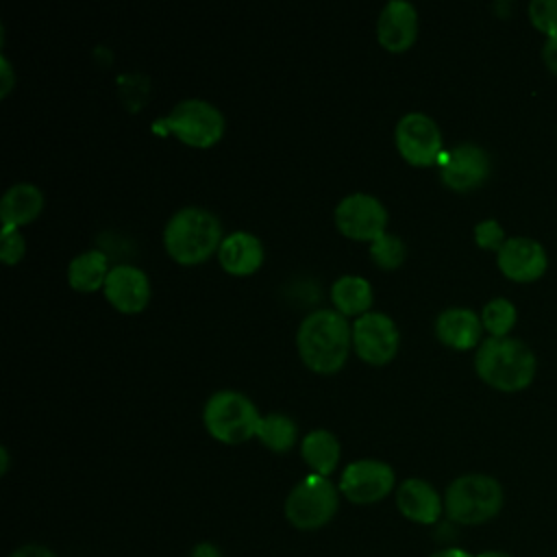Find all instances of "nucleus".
Returning a JSON list of instances; mask_svg holds the SVG:
<instances>
[{"label": "nucleus", "instance_id": "f257e3e1", "mask_svg": "<svg viewBox=\"0 0 557 557\" xmlns=\"http://www.w3.org/2000/svg\"><path fill=\"white\" fill-rule=\"evenodd\" d=\"M352 342V326L337 309H315L307 313L296 333L302 361L318 372H333L344 366Z\"/></svg>", "mask_w": 557, "mask_h": 557}, {"label": "nucleus", "instance_id": "2eb2a0df", "mask_svg": "<svg viewBox=\"0 0 557 557\" xmlns=\"http://www.w3.org/2000/svg\"><path fill=\"white\" fill-rule=\"evenodd\" d=\"M418 33V11L409 0H389L376 20L379 41L392 50L400 52L409 48Z\"/></svg>", "mask_w": 557, "mask_h": 557}, {"label": "nucleus", "instance_id": "bb28decb", "mask_svg": "<svg viewBox=\"0 0 557 557\" xmlns=\"http://www.w3.org/2000/svg\"><path fill=\"white\" fill-rule=\"evenodd\" d=\"M474 239L481 248L498 252L500 246L505 244V233H503V226L494 218H487L474 226Z\"/></svg>", "mask_w": 557, "mask_h": 557}, {"label": "nucleus", "instance_id": "dca6fc26", "mask_svg": "<svg viewBox=\"0 0 557 557\" xmlns=\"http://www.w3.org/2000/svg\"><path fill=\"white\" fill-rule=\"evenodd\" d=\"M396 507L411 522L435 524L444 511V500L429 481L409 476L396 487Z\"/></svg>", "mask_w": 557, "mask_h": 557}, {"label": "nucleus", "instance_id": "6e6552de", "mask_svg": "<svg viewBox=\"0 0 557 557\" xmlns=\"http://www.w3.org/2000/svg\"><path fill=\"white\" fill-rule=\"evenodd\" d=\"M396 483V474L389 463L381 459L350 461L339 479V492L357 505H370L385 498Z\"/></svg>", "mask_w": 557, "mask_h": 557}, {"label": "nucleus", "instance_id": "4be33fe9", "mask_svg": "<svg viewBox=\"0 0 557 557\" xmlns=\"http://www.w3.org/2000/svg\"><path fill=\"white\" fill-rule=\"evenodd\" d=\"M109 270H107V255L98 248L85 250L76 255L67 265V281L72 287L91 292L100 285H104Z\"/></svg>", "mask_w": 557, "mask_h": 557}, {"label": "nucleus", "instance_id": "423d86ee", "mask_svg": "<svg viewBox=\"0 0 557 557\" xmlns=\"http://www.w3.org/2000/svg\"><path fill=\"white\" fill-rule=\"evenodd\" d=\"M339 505L337 487L329 476L309 474L285 498V518L298 531H315L331 522Z\"/></svg>", "mask_w": 557, "mask_h": 557}, {"label": "nucleus", "instance_id": "9b49d317", "mask_svg": "<svg viewBox=\"0 0 557 557\" xmlns=\"http://www.w3.org/2000/svg\"><path fill=\"white\" fill-rule=\"evenodd\" d=\"M352 344L368 363H385L398 348L396 322L383 311H366L352 322Z\"/></svg>", "mask_w": 557, "mask_h": 557}, {"label": "nucleus", "instance_id": "b1692460", "mask_svg": "<svg viewBox=\"0 0 557 557\" xmlns=\"http://www.w3.org/2000/svg\"><path fill=\"white\" fill-rule=\"evenodd\" d=\"M483 329H487L494 337H505L509 329L516 324V307L507 298H492L485 302L481 311Z\"/></svg>", "mask_w": 557, "mask_h": 557}, {"label": "nucleus", "instance_id": "393cba45", "mask_svg": "<svg viewBox=\"0 0 557 557\" xmlns=\"http://www.w3.org/2000/svg\"><path fill=\"white\" fill-rule=\"evenodd\" d=\"M370 255L372 259L383 265V268H396L403 257H405V244L398 235L392 233H381L379 237L372 239L370 244Z\"/></svg>", "mask_w": 557, "mask_h": 557}, {"label": "nucleus", "instance_id": "a878e982", "mask_svg": "<svg viewBox=\"0 0 557 557\" xmlns=\"http://www.w3.org/2000/svg\"><path fill=\"white\" fill-rule=\"evenodd\" d=\"M531 24L546 37L557 35V0H533L529 4Z\"/></svg>", "mask_w": 557, "mask_h": 557}, {"label": "nucleus", "instance_id": "4468645a", "mask_svg": "<svg viewBox=\"0 0 557 557\" xmlns=\"http://www.w3.org/2000/svg\"><path fill=\"white\" fill-rule=\"evenodd\" d=\"M104 296L124 313H135L150 298V281L146 272L131 263H117L104 278Z\"/></svg>", "mask_w": 557, "mask_h": 557}, {"label": "nucleus", "instance_id": "ddd939ff", "mask_svg": "<svg viewBox=\"0 0 557 557\" xmlns=\"http://www.w3.org/2000/svg\"><path fill=\"white\" fill-rule=\"evenodd\" d=\"M500 272L518 283H529L540 278L548 268L546 250L540 242L531 237H509L496 255Z\"/></svg>", "mask_w": 557, "mask_h": 557}, {"label": "nucleus", "instance_id": "a211bd4d", "mask_svg": "<svg viewBox=\"0 0 557 557\" xmlns=\"http://www.w3.org/2000/svg\"><path fill=\"white\" fill-rule=\"evenodd\" d=\"M218 257L226 272L250 274L263 261V244L257 235L248 231H233L222 237L218 246Z\"/></svg>", "mask_w": 557, "mask_h": 557}, {"label": "nucleus", "instance_id": "c85d7f7f", "mask_svg": "<svg viewBox=\"0 0 557 557\" xmlns=\"http://www.w3.org/2000/svg\"><path fill=\"white\" fill-rule=\"evenodd\" d=\"M9 557H57L48 546L41 544H24L20 548H15L13 553H9Z\"/></svg>", "mask_w": 557, "mask_h": 557}, {"label": "nucleus", "instance_id": "cd10ccee", "mask_svg": "<svg viewBox=\"0 0 557 557\" xmlns=\"http://www.w3.org/2000/svg\"><path fill=\"white\" fill-rule=\"evenodd\" d=\"M24 255V237L17 231V226L2 224V235H0V257L4 263H15Z\"/></svg>", "mask_w": 557, "mask_h": 557}, {"label": "nucleus", "instance_id": "72a5a7b5", "mask_svg": "<svg viewBox=\"0 0 557 557\" xmlns=\"http://www.w3.org/2000/svg\"><path fill=\"white\" fill-rule=\"evenodd\" d=\"M476 557H513L511 553H507V550H496V548H492V550H483V553H479Z\"/></svg>", "mask_w": 557, "mask_h": 557}, {"label": "nucleus", "instance_id": "6ab92c4d", "mask_svg": "<svg viewBox=\"0 0 557 557\" xmlns=\"http://www.w3.org/2000/svg\"><path fill=\"white\" fill-rule=\"evenodd\" d=\"M44 207V194L33 183L11 185L0 200V220L9 226H20L30 222Z\"/></svg>", "mask_w": 557, "mask_h": 557}, {"label": "nucleus", "instance_id": "473e14b6", "mask_svg": "<svg viewBox=\"0 0 557 557\" xmlns=\"http://www.w3.org/2000/svg\"><path fill=\"white\" fill-rule=\"evenodd\" d=\"M0 67H2V70H0V74H2V78H4V81H2V89H0V91H2V94H7V91L11 89V83H13V74H11L9 61H7L4 57H0Z\"/></svg>", "mask_w": 557, "mask_h": 557}, {"label": "nucleus", "instance_id": "f8f14e48", "mask_svg": "<svg viewBox=\"0 0 557 557\" xmlns=\"http://www.w3.org/2000/svg\"><path fill=\"white\" fill-rule=\"evenodd\" d=\"M440 176L457 191L479 187L490 174V154L472 141L457 144L453 150L440 154Z\"/></svg>", "mask_w": 557, "mask_h": 557}, {"label": "nucleus", "instance_id": "412c9836", "mask_svg": "<svg viewBox=\"0 0 557 557\" xmlns=\"http://www.w3.org/2000/svg\"><path fill=\"white\" fill-rule=\"evenodd\" d=\"M331 298L335 302V309L344 315H361L372 302V285L359 274H342L331 285Z\"/></svg>", "mask_w": 557, "mask_h": 557}, {"label": "nucleus", "instance_id": "f3484780", "mask_svg": "<svg viewBox=\"0 0 557 557\" xmlns=\"http://www.w3.org/2000/svg\"><path fill=\"white\" fill-rule=\"evenodd\" d=\"M481 331V318L468 307H448L435 320V335L440 337V342L457 350L476 346Z\"/></svg>", "mask_w": 557, "mask_h": 557}, {"label": "nucleus", "instance_id": "2f4dec72", "mask_svg": "<svg viewBox=\"0 0 557 557\" xmlns=\"http://www.w3.org/2000/svg\"><path fill=\"white\" fill-rule=\"evenodd\" d=\"M429 557H474V555H470L468 550H463L459 546H448V548H440V550L431 553Z\"/></svg>", "mask_w": 557, "mask_h": 557}, {"label": "nucleus", "instance_id": "0eeeda50", "mask_svg": "<svg viewBox=\"0 0 557 557\" xmlns=\"http://www.w3.org/2000/svg\"><path fill=\"white\" fill-rule=\"evenodd\" d=\"M181 141L189 146H211L224 133V113L202 98H185L174 104L165 120H161Z\"/></svg>", "mask_w": 557, "mask_h": 557}, {"label": "nucleus", "instance_id": "20e7f679", "mask_svg": "<svg viewBox=\"0 0 557 557\" xmlns=\"http://www.w3.org/2000/svg\"><path fill=\"white\" fill-rule=\"evenodd\" d=\"M505 492L503 485L481 472H468L453 479L444 494L446 516L463 527L483 524L496 518L503 509Z\"/></svg>", "mask_w": 557, "mask_h": 557}, {"label": "nucleus", "instance_id": "9d476101", "mask_svg": "<svg viewBox=\"0 0 557 557\" xmlns=\"http://www.w3.org/2000/svg\"><path fill=\"white\" fill-rule=\"evenodd\" d=\"M387 209L385 205L366 191H352L344 196L335 207L337 228L355 239H374L385 233Z\"/></svg>", "mask_w": 557, "mask_h": 557}, {"label": "nucleus", "instance_id": "c756f323", "mask_svg": "<svg viewBox=\"0 0 557 557\" xmlns=\"http://www.w3.org/2000/svg\"><path fill=\"white\" fill-rule=\"evenodd\" d=\"M542 59H544L546 67L557 76V35L555 37H546L544 48H542Z\"/></svg>", "mask_w": 557, "mask_h": 557}, {"label": "nucleus", "instance_id": "7ed1b4c3", "mask_svg": "<svg viewBox=\"0 0 557 557\" xmlns=\"http://www.w3.org/2000/svg\"><path fill=\"white\" fill-rule=\"evenodd\" d=\"M168 252L181 263L205 261L222 242L220 220L205 207H181L163 228Z\"/></svg>", "mask_w": 557, "mask_h": 557}, {"label": "nucleus", "instance_id": "f03ea898", "mask_svg": "<svg viewBox=\"0 0 557 557\" xmlns=\"http://www.w3.org/2000/svg\"><path fill=\"white\" fill-rule=\"evenodd\" d=\"M474 368L487 385L503 392H518L529 387L535 376V355L516 337L490 335L476 348Z\"/></svg>", "mask_w": 557, "mask_h": 557}, {"label": "nucleus", "instance_id": "7c9ffc66", "mask_svg": "<svg viewBox=\"0 0 557 557\" xmlns=\"http://www.w3.org/2000/svg\"><path fill=\"white\" fill-rule=\"evenodd\" d=\"M189 557H224V553L213 542H200L191 548Z\"/></svg>", "mask_w": 557, "mask_h": 557}, {"label": "nucleus", "instance_id": "39448f33", "mask_svg": "<svg viewBox=\"0 0 557 557\" xmlns=\"http://www.w3.org/2000/svg\"><path fill=\"white\" fill-rule=\"evenodd\" d=\"M202 420L215 440L237 444L257 433L261 416L246 394L237 389H218L207 398Z\"/></svg>", "mask_w": 557, "mask_h": 557}, {"label": "nucleus", "instance_id": "1a4fd4ad", "mask_svg": "<svg viewBox=\"0 0 557 557\" xmlns=\"http://www.w3.org/2000/svg\"><path fill=\"white\" fill-rule=\"evenodd\" d=\"M396 146L416 165H429L442 154V133L435 120L422 111H409L396 122Z\"/></svg>", "mask_w": 557, "mask_h": 557}, {"label": "nucleus", "instance_id": "5701e85b", "mask_svg": "<svg viewBox=\"0 0 557 557\" xmlns=\"http://www.w3.org/2000/svg\"><path fill=\"white\" fill-rule=\"evenodd\" d=\"M296 433H298V426L296 422L287 416V413H278V411H272L268 416H261L259 420V426H257V437L274 453H285L294 446L296 442Z\"/></svg>", "mask_w": 557, "mask_h": 557}, {"label": "nucleus", "instance_id": "f704fd0d", "mask_svg": "<svg viewBox=\"0 0 557 557\" xmlns=\"http://www.w3.org/2000/svg\"><path fill=\"white\" fill-rule=\"evenodd\" d=\"M0 457H2V466H0V472L4 474V472H7V468H9V453H7V448H4V446L0 448Z\"/></svg>", "mask_w": 557, "mask_h": 557}, {"label": "nucleus", "instance_id": "aec40b11", "mask_svg": "<svg viewBox=\"0 0 557 557\" xmlns=\"http://www.w3.org/2000/svg\"><path fill=\"white\" fill-rule=\"evenodd\" d=\"M300 453L313 474L329 476L339 461V442L329 429H313L302 437Z\"/></svg>", "mask_w": 557, "mask_h": 557}]
</instances>
